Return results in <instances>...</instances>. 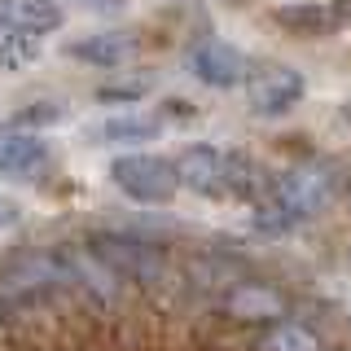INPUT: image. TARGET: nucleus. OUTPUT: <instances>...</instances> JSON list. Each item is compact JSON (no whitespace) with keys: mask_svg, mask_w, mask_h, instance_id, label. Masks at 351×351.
<instances>
[{"mask_svg":"<svg viewBox=\"0 0 351 351\" xmlns=\"http://www.w3.org/2000/svg\"><path fill=\"white\" fill-rule=\"evenodd\" d=\"M0 316H5V303H0Z\"/></svg>","mask_w":351,"mask_h":351,"instance_id":"nucleus-20","label":"nucleus"},{"mask_svg":"<svg viewBox=\"0 0 351 351\" xmlns=\"http://www.w3.org/2000/svg\"><path fill=\"white\" fill-rule=\"evenodd\" d=\"M88 250H93V255L101 259L114 277H128V281H158L162 268H167V259H162L158 246L136 241V237H119V233L93 237V246H88Z\"/></svg>","mask_w":351,"mask_h":351,"instance_id":"nucleus-4","label":"nucleus"},{"mask_svg":"<svg viewBox=\"0 0 351 351\" xmlns=\"http://www.w3.org/2000/svg\"><path fill=\"white\" fill-rule=\"evenodd\" d=\"M259 351H321V338H316L312 329H303V325L281 321L259 338Z\"/></svg>","mask_w":351,"mask_h":351,"instance_id":"nucleus-14","label":"nucleus"},{"mask_svg":"<svg viewBox=\"0 0 351 351\" xmlns=\"http://www.w3.org/2000/svg\"><path fill=\"white\" fill-rule=\"evenodd\" d=\"M343 119H351V101H347V106H343Z\"/></svg>","mask_w":351,"mask_h":351,"instance_id":"nucleus-19","label":"nucleus"},{"mask_svg":"<svg viewBox=\"0 0 351 351\" xmlns=\"http://www.w3.org/2000/svg\"><path fill=\"white\" fill-rule=\"evenodd\" d=\"M149 93V84L145 80H132V84H106V88H97V101H106V106H114V101H141V97Z\"/></svg>","mask_w":351,"mask_h":351,"instance_id":"nucleus-15","label":"nucleus"},{"mask_svg":"<svg viewBox=\"0 0 351 351\" xmlns=\"http://www.w3.org/2000/svg\"><path fill=\"white\" fill-rule=\"evenodd\" d=\"M49 158V145L36 132H18V128H0V176H27Z\"/></svg>","mask_w":351,"mask_h":351,"instance_id":"nucleus-8","label":"nucleus"},{"mask_svg":"<svg viewBox=\"0 0 351 351\" xmlns=\"http://www.w3.org/2000/svg\"><path fill=\"white\" fill-rule=\"evenodd\" d=\"M0 14L14 22V27L31 31L36 40H44L49 31H58V27H62V9H58V0H5V5H0Z\"/></svg>","mask_w":351,"mask_h":351,"instance_id":"nucleus-10","label":"nucleus"},{"mask_svg":"<svg viewBox=\"0 0 351 351\" xmlns=\"http://www.w3.org/2000/svg\"><path fill=\"white\" fill-rule=\"evenodd\" d=\"M189 71H193L206 88H237V84H250L255 66H250V58L237 49V44H228V40L211 36V40L193 44V53H189Z\"/></svg>","mask_w":351,"mask_h":351,"instance_id":"nucleus-5","label":"nucleus"},{"mask_svg":"<svg viewBox=\"0 0 351 351\" xmlns=\"http://www.w3.org/2000/svg\"><path fill=\"white\" fill-rule=\"evenodd\" d=\"M303 75L294 71V66H272V71H259V75H250V84H246V101L250 110H255L259 119H277L285 114V110H294L303 101Z\"/></svg>","mask_w":351,"mask_h":351,"instance_id":"nucleus-7","label":"nucleus"},{"mask_svg":"<svg viewBox=\"0 0 351 351\" xmlns=\"http://www.w3.org/2000/svg\"><path fill=\"white\" fill-rule=\"evenodd\" d=\"M58 281H71L62 255H49V250H14L5 263H0V285L14 294H31V290H49Z\"/></svg>","mask_w":351,"mask_h":351,"instance_id":"nucleus-6","label":"nucleus"},{"mask_svg":"<svg viewBox=\"0 0 351 351\" xmlns=\"http://www.w3.org/2000/svg\"><path fill=\"white\" fill-rule=\"evenodd\" d=\"M53 119H62V106L40 101V106H31V110H22V114H14V123H9V128L31 132V128H40V123H53Z\"/></svg>","mask_w":351,"mask_h":351,"instance_id":"nucleus-16","label":"nucleus"},{"mask_svg":"<svg viewBox=\"0 0 351 351\" xmlns=\"http://www.w3.org/2000/svg\"><path fill=\"white\" fill-rule=\"evenodd\" d=\"M180 189H193L197 197H246L259 189L255 162H246L233 149L219 145H189L171 162Z\"/></svg>","mask_w":351,"mask_h":351,"instance_id":"nucleus-2","label":"nucleus"},{"mask_svg":"<svg viewBox=\"0 0 351 351\" xmlns=\"http://www.w3.org/2000/svg\"><path fill=\"white\" fill-rule=\"evenodd\" d=\"M80 9H88V14H119V9L128 5V0H75Z\"/></svg>","mask_w":351,"mask_h":351,"instance_id":"nucleus-18","label":"nucleus"},{"mask_svg":"<svg viewBox=\"0 0 351 351\" xmlns=\"http://www.w3.org/2000/svg\"><path fill=\"white\" fill-rule=\"evenodd\" d=\"M110 180H114L119 193H128L132 202H145V206L171 202L176 189H180L171 158H158V154H119L110 162Z\"/></svg>","mask_w":351,"mask_h":351,"instance_id":"nucleus-3","label":"nucleus"},{"mask_svg":"<svg viewBox=\"0 0 351 351\" xmlns=\"http://www.w3.org/2000/svg\"><path fill=\"white\" fill-rule=\"evenodd\" d=\"M36 53H40V40L0 14V71H22L27 62H36Z\"/></svg>","mask_w":351,"mask_h":351,"instance_id":"nucleus-13","label":"nucleus"},{"mask_svg":"<svg viewBox=\"0 0 351 351\" xmlns=\"http://www.w3.org/2000/svg\"><path fill=\"white\" fill-rule=\"evenodd\" d=\"M132 36L128 31H101V36H84V40H75L71 44V58H80V62H93V66H123L132 58Z\"/></svg>","mask_w":351,"mask_h":351,"instance_id":"nucleus-9","label":"nucleus"},{"mask_svg":"<svg viewBox=\"0 0 351 351\" xmlns=\"http://www.w3.org/2000/svg\"><path fill=\"white\" fill-rule=\"evenodd\" d=\"M224 307L237 321H281V294L268 285H233Z\"/></svg>","mask_w":351,"mask_h":351,"instance_id":"nucleus-11","label":"nucleus"},{"mask_svg":"<svg viewBox=\"0 0 351 351\" xmlns=\"http://www.w3.org/2000/svg\"><path fill=\"white\" fill-rule=\"evenodd\" d=\"M18 219H22V202L9 197V193H0V228H14Z\"/></svg>","mask_w":351,"mask_h":351,"instance_id":"nucleus-17","label":"nucleus"},{"mask_svg":"<svg viewBox=\"0 0 351 351\" xmlns=\"http://www.w3.org/2000/svg\"><path fill=\"white\" fill-rule=\"evenodd\" d=\"M338 193V171L321 158H307L290 167L272 184V193L255 206V228L259 233H290L303 219L321 215Z\"/></svg>","mask_w":351,"mask_h":351,"instance_id":"nucleus-1","label":"nucleus"},{"mask_svg":"<svg viewBox=\"0 0 351 351\" xmlns=\"http://www.w3.org/2000/svg\"><path fill=\"white\" fill-rule=\"evenodd\" d=\"M162 132V119L154 114H110L106 123L93 128L97 141H106V145H132V141H154Z\"/></svg>","mask_w":351,"mask_h":351,"instance_id":"nucleus-12","label":"nucleus"}]
</instances>
